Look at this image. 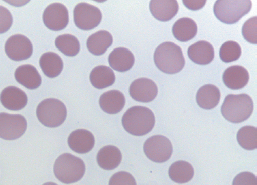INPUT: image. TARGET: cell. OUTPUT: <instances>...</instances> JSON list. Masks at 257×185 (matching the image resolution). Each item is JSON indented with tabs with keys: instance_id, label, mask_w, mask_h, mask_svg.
Here are the masks:
<instances>
[{
	"instance_id": "cb8c5ba5",
	"label": "cell",
	"mask_w": 257,
	"mask_h": 185,
	"mask_svg": "<svg viewBox=\"0 0 257 185\" xmlns=\"http://www.w3.org/2000/svg\"><path fill=\"white\" fill-rule=\"evenodd\" d=\"M172 33L178 41L186 42L197 36V26L191 18H181L175 22Z\"/></svg>"
},
{
	"instance_id": "d6a6232c",
	"label": "cell",
	"mask_w": 257,
	"mask_h": 185,
	"mask_svg": "<svg viewBox=\"0 0 257 185\" xmlns=\"http://www.w3.org/2000/svg\"><path fill=\"white\" fill-rule=\"evenodd\" d=\"M13 18L8 8L0 6V34H4L11 28Z\"/></svg>"
},
{
	"instance_id": "ac0fdd59",
	"label": "cell",
	"mask_w": 257,
	"mask_h": 185,
	"mask_svg": "<svg viewBox=\"0 0 257 185\" xmlns=\"http://www.w3.org/2000/svg\"><path fill=\"white\" fill-rule=\"evenodd\" d=\"M15 76L19 84L29 90H35L41 85V76L36 68L30 64H25L17 68Z\"/></svg>"
},
{
	"instance_id": "d590c367",
	"label": "cell",
	"mask_w": 257,
	"mask_h": 185,
	"mask_svg": "<svg viewBox=\"0 0 257 185\" xmlns=\"http://www.w3.org/2000/svg\"><path fill=\"white\" fill-rule=\"evenodd\" d=\"M43 185H58V184H55V183H54V182H47V183H45V184H44Z\"/></svg>"
},
{
	"instance_id": "44dd1931",
	"label": "cell",
	"mask_w": 257,
	"mask_h": 185,
	"mask_svg": "<svg viewBox=\"0 0 257 185\" xmlns=\"http://www.w3.org/2000/svg\"><path fill=\"white\" fill-rule=\"evenodd\" d=\"M122 160V154L116 146H109L99 150L97 156L99 166L105 170H113L117 168Z\"/></svg>"
},
{
	"instance_id": "30bf717a",
	"label": "cell",
	"mask_w": 257,
	"mask_h": 185,
	"mask_svg": "<svg viewBox=\"0 0 257 185\" xmlns=\"http://www.w3.org/2000/svg\"><path fill=\"white\" fill-rule=\"evenodd\" d=\"M5 53L10 60L19 62L28 60L33 54V45L26 36L15 34L10 36L5 46Z\"/></svg>"
},
{
	"instance_id": "4fadbf2b",
	"label": "cell",
	"mask_w": 257,
	"mask_h": 185,
	"mask_svg": "<svg viewBox=\"0 0 257 185\" xmlns=\"http://www.w3.org/2000/svg\"><path fill=\"white\" fill-rule=\"evenodd\" d=\"M0 102L3 107L11 111L22 110L28 102L27 96L17 87L9 86L0 94Z\"/></svg>"
},
{
	"instance_id": "f1b7e54d",
	"label": "cell",
	"mask_w": 257,
	"mask_h": 185,
	"mask_svg": "<svg viewBox=\"0 0 257 185\" xmlns=\"http://www.w3.org/2000/svg\"><path fill=\"white\" fill-rule=\"evenodd\" d=\"M237 142L243 149L252 151L257 148V129L253 126H244L237 132Z\"/></svg>"
},
{
	"instance_id": "7402d4cb",
	"label": "cell",
	"mask_w": 257,
	"mask_h": 185,
	"mask_svg": "<svg viewBox=\"0 0 257 185\" xmlns=\"http://www.w3.org/2000/svg\"><path fill=\"white\" fill-rule=\"evenodd\" d=\"M221 100V92L214 85H205L199 89L196 100L199 108L204 110L214 109Z\"/></svg>"
},
{
	"instance_id": "7a4b0ae2",
	"label": "cell",
	"mask_w": 257,
	"mask_h": 185,
	"mask_svg": "<svg viewBox=\"0 0 257 185\" xmlns=\"http://www.w3.org/2000/svg\"><path fill=\"white\" fill-rule=\"evenodd\" d=\"M125 132L134 136L147 135L153 130L155 118L151 110L141 106H135L127 110L122 118Z\"/></svg>"
},
{
	"instance_id": "f546056e",
	"label": "cell",
	"mask_w": 257,
	"mask_h": 185,
	"mask_svg": "<svg viewBox=\"0 0 257 185\" xmlns=\"http://www.w3.org/2000/svg\"><path fill=\"white\" fill-rule=\"evenodd\" d=\"M220 58L225 64H230L239 60L242 55V48L235 42L229 41L223 44L220 50Z\"/></svg>"
},
{
	"instance_id": "e0dca14e",
	"label": "cell",
	"mask_w": 257,
	"mask_h": 185,
	"mask_svg": "<svg viewBox=\"0 0 257 185\" xmlns=\"http://www.w3.org/2000/svg\"><path fill=\"white\" fill-rule=\"evenodd\" d=\"M224 84L231 90L242 89L249 81V74L242 66H232L224 72L223 75Z\"/></svg>"
},
{
	"instance_id": "9a60e30c",
	"label": "cell",
	"mask_w": 257,
	"mask_h": 185,
	"mask_svg": "<svg viewBox=\"0 0 257 185\" xmlns=\"http://www.w3.org/2000/svg\"><path fill=\"white\" fill-rule=\"evenodd\" d=\"M188 55L189 58L194 64L199 66H207L214 60V48L208 42L200 41L189 47Z\"/></svg>"
},
{
	"instance_id": "4316f807",
	"label": "cell",
	"mask_w": 257,
	"mask_h": 185,
	"mask_svg": "<svg viewBox=\"0 0 257 185\" xmlns=\"http://www.w3.org/2000/svg\"><path fill=\"white\" fill-rule=\"evenodd\" d=\"M194 174L191 164L184 160L175 162L169 170V176L171 180L178 184H185L192 180Z\"/></svg>"
},
{
	"instance_id": "4dcf8cb0",
	"label": "cell",
	"mask_w": 257,
	"mask_h": 185,
	"mask_svg": "<svg viewBox=\"0 0 257 185\" xmlns=\"http://www.w3.org/2000/svg\"><path fill=\"white\" fill-rule=\"evenodd\" d=\"M242 36L246 42L256 44L257 43V18L253 17L244 24Z\"/></svg>"
},
{
	"instance_id": "9c48e42d",
	"label": "cell",
	"mask_w": 257,
	"mask_h": 185,
	"mask_svg": "<svg viewBox=\"0 0 257 185\" xmlns=\"http://www.w3.org/2000/svg\"><path fill=\"white\" fill-rule=\"evenodd\" d=\"M75 25L82 30H91L100 24L102 14L96 6L87 3L77 5L73 12Z\"/></svg>"
},
{
	"instance_id": "836d02e7",
	"label": "cell",
	"mask_w": 257,
	"mask_h": 185,
	"mask_svg": "<svg viewBox=\"0 0 257 185\" xmlns=\"http://www.w3.org/2000/svg\"><path fill=\"white\" fill-rule=\"evenodd\" d=\"M232 185H257L256 176L251 172H241L233 180Z\"/></svg>"
},
{
	"instance_id": "5b68a950",
	"label": "cell",
	"mask_w": 257,
	"mask_h": 185,
	"mask_svg": "<svg viewBox=\"0 0 257 185\" xmlns=\"http://www.w3.org/2000/svg\"><path fill=\"white\" fill-rule=\"evenodd\" d=\"M252 3L249 0L225 1L218 0L215 3L214 13L218 20L223 24L232 25L237 24L251 11Z\"/></svg>"
},
{
	"instance_id": "6da1fadb",
	"label": "cell",
	"mask_w": 257,
	"mask_h": 185,
	"mask_svg": "<svg viewBox=\"0 0 257 185\" xmlns=\"http://www.w3.org/2000/svg\"><path fill=\"white\" fill-rule=\"evenodd\" d=\"M154 61L164 74H176L184 68L185 60L181 47L173 42H164L157 47Z\"/></svg>"
},
{
	"instance_id": "7c38bea8",
	"label": "cell",
	"mask_w": 257,
	"mask_h": 185,
	"mask_svg": "<svg viewBox=\"0 0 257 185\" xmlns=\"http://www.w3.org/2000/svg\"><path fill=\"white\" fill-rule=\"evenodd\" d=\"M131 97L139 102H150L155 100L158 94L156 84L147 78L135 80L129 88Z\"/></svg>"
},
{
	"instance_id": "277c9868",
	"label": "cell",
	"mask_w": 257,
	"mask_h": 185,
	"mask_svg": "<svg viewBox=\"0 0 257 185\" xmlns=\"http://www.w3.org/2000/svg\"><path fill=\"white\" fill-rule=\"evenodd\" d=\"M54 174L56 178L64 184L77 182L85 174V163L71 154H64L56 160Z\"/></svg>"
},
{
	"instance_id": "5bb4252c",
	"label": "cell",
	"mask_w": 257,
	"mask_h": 185,
	"mask_svg": "<svg viewBox=\"0 0 257 185\" xmlns=\"http://www.w3.org/2000/svg\"><path fill=\"white\" fill-rule=\"evenodd\" d=\"M95 139L92 132L84 129H80L71 132L68 138L70 149L74 152L84 154L90 152L93 149Z\"/></svg>"
},
{
	"instance_id": "ffe728a7",
	"label": "cell",
	"mask_w": 257,
	"mask_h": 185,
	"mask_svg": "<svg viewBox=\"0 0 257 185\" xmlns=\"http://www.w3.org/2000/svg\"><path fill=\"white\" fill-rule=\"evenodd\" d=\"M109 64L110 67L114 70L125 72L130 70L134 66V56L126 48H115L109 55Z\"/></svg>"
},
{
	"instance_id": "2e32d148",
	"label": "cell",
	"mask_w": 257,
	"mask_h": 185,
	"mask_svg": "<svg viewBox=\"0 0 257 185\" xmlns=\"http://www.w3.org/2000/svg\"><path fill=\"white\" fill-rule=\"evenodd\" d=\"M179 6L177 1H151L150 11L154 18L161 22H167L177 15Z\"/></svg>"
},
{
	"instance_id": "e575fe53",
	"label": "cell",
	"mask_w": 257,
	"mask_h": 185,
	"mask_svg": "<svg viewBox=\"0 0 257 185\" xmlns=\"http://www.w3.org/2000/svg\"><path fill=\"white\" fill-rule=\"evenodd\" d=\"M185 8L192 11H197L204 8L207 2L206 1H183Z\"/></svg>"
},
{
	"instance_id": "603a6c76",
	"label": "cell",
	"mask_w": 257,
	"mask_h": 185,
	"mask_svg": "<svg viewBox=\"0 0 257 185\" xmlns=\"http://www.w3.org/2000/svg\"><path fill=\"white\" fill-rule=\"evenodd\" d=\"M113 44V36L107 31L101 30L94 33L87 41V50L92 55L100 56Z\"/></svg>"
},
{
	"instance_id": "d4e9b609",
	"label": "cell",
	"mask_w": 257,
	"mask_h": 185,
	"mask_svg": "<svg viewBox=\"0 0 257 185\" xmlns=\"http://www.w3.org/2000/svg\"><path fill=\"white\" fill-rule=\"evenodd\" d=\"M40 66L45 76L49 78H57L62 73L64 64L62 59L55 53L44 54L40 58Z\"/></svg>"
},
{
	"instance_id": "3957f363",
	"label": "cell",
	"mask_w": 257,
	"mask_h": 185,
	"mask_svg": "<svg viewBox=\"0 0 257 185\" xmlns=\"http://www.w3.org/2000/svg\"><path fill=\"white\" fill-rule=\"evenodd\" d=\"M253 111L252 99L246 94L228 96L221 107L223 118L232 124H240L249 120Z\"/></svg>"
},
{
	"instance_id": "52a82bcc",
	"label": "cell",
	"mask_w": 257,
	"mask_h": 185,
	"mask_svg": "<svg viewBox=\"0 0 257 185\" xmlns=\"http://www.w3.org/2000/svg\"><path fill=\"white\" fill-rule=\"evenodd\" d=\"M145 156L157 164H162L170 160L173 146L167 138L162 136H152L147 140L143 146Z\"/></svg>"
},
{
	"instance_id": "83f0119b",
	"label": "cell",
	"mask_w": 257,
	"mask_h": 185,
	"mask_svg": "<svg viewBox=\"0 0 257 185\" xmlns=\"http://www.w3.org/2000/svg\"><path fill=\"white\" fill-rule=\"evenodd\" d=\"M55 46L59 52L68 57H75L79 54L80 45L76 36L71 34H63L57 36Z\"/></svg>"
},
{
	"instance_id": "1f68e13d",
	"label": "cell",
	"mask_w": 257,
	"mask_h": 185,
	"mask_svg": "<svg viewBox=\"0 0 257 185\" xmlns=\"http://www.w3.org/2000/svg\"><path fill=\"white\" fill-rule=\"evenodd\" d=\"M109 185H137L136 180L133 177L132 174L129 172H117L113 174L109 180Z\"/></svg>"
},
{
	"instance_id": "ba28073f",
	"label": "cell",
	"mask_w": 257,
	"mask_h": 185,
	"mask_svg": "<svg viewBox=\"0 0 257 185\" xmlns=\"http://www.w3.org/2000/svg\"><path fill=\"white\" fill-rule=\"evenodd\" d=\"M27 122L22 115L0 113V138L15 140L25 134Z\"/></svg>"
},
{
	"instance_id": "d6986e66",
	"label": "cell",
	"mask_w": 257,
	"mask_h": 185,
	"mask_svg": "<svg viewBox=\"0 0 257 185\" xmlns=\"http://www.w3.org/2000/svg\"><path fill=\"white\" fill-rule=\"evenodd\" d=\"M125 104V96L118 90H110L104 92L99 98L101 109L109 114H116L120 112Z\"/></svg>"
},
{
	"instance_id": "8992f818",
	"label": "cell",
	"mask_w": 257,
	"mask_h": 185,
	"mask_svg": "<svg viewBox=\"0 0 257 185\" xmlns=\"http://www.w3.org/2000/svg\"><path fill=\"white\" fill-rule=\"evenodd\" d=\"M38 121L47 128H57L65 122L67 116L66 106L57 99L42 101L36 110Z\"/></svg>"
},
{
	"instance_id": "8fae6325",
	"label": "cell",
	"mask_w": 257,
	"mask_h": 185,
	"mask_svg": "<svg viewBox=\"0 0 257 185\" xmlns=\"http://www.w3.org/2000/svg\"><path fill=\"white\" fill-rule=\"evenodd\" d=\"M43 18L44 24L50 30H62L69 24V12L64 5L54 3L45 8Z\"/></svg>"
},
{
	"instance_id": "484cf974",
	"label": "cell",
	"mask_w": 257,
	"mask_h": 185,
	"mask_svg": "<svg viewBox=\"0 0 257 185\" xmlns=\"http://www.w3.org/2000/svg\"><path fill=\"white\" fill-rule=\"evenodd\" d=\"M90 80L94 88L104 89L113 85L116 81V76L111 68L98 66L91 72Z\"/></svg>"
}]
</instances>
